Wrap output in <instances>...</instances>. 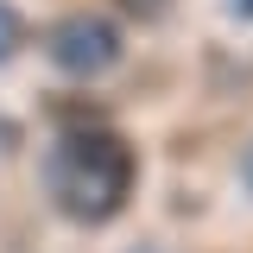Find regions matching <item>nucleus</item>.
Returning a JSON list of instances; mask_svg holds the SVG:
<instances>
[{
    "instance_id": "7",
    "label": "nucleus",
    "mask_w": 253,
    "mask_h": 253,
    "mask_svg": "<svg viewBox=\"0 0 253 253\" xmlns=\"http://www.w3.org/2000/svg\"><path fill=\"white\" fill-rule=\"evenodd\" d=\"M234 6H241V19H253V0H234Z\"/></svg>"
},
{
    "instance_id": "8",
    "label": "nucleus",
    "mask_w": 253,
    "mask_h": 253,
    "mask_svg": "<svg viewBox=\"0 0 253 253\" xmlns=\"http://www.w3.org/2000/svg\"><path fill=\"white\" fill-rule=\"evenodd\" d=\"M133 253H158V247H133Z\"/></svg>"
},
{
    "instance_id": "4",
    "label": "nucleus",
    "mask_w": 253,
    "mask_h": 253,
    "mask_svg": "<svg viewBox=\"0 0 253 253\" xmlns=\"http://www.w3.org/2000/svg\"><path fill=\"white\" fill-rule=\"evenodd\" d=\"M165 6H171V0H114V13H121V19H133V26L165 19Z\"/></svg>"
},
{
    "instance_id": "6",
    "label": "nucleus",
    "mask_w": 253,
    "mask_h": 253,
    "mask_svg": "<svg viewBox=\"0 0 253 253\" xmlns=\"http://www.w3.org/2000/svg\"><path fill=\"white\" fill-rule=\"evenodd\" d=\"M0 146H19V126L13 121H0Z\"/></svg>"
},
{
    "instance_id": "3",
    "label": "nucleus",
    "mask_w": 253,
    "mask_h": 253,
    "mask_svg": "<svg viewBox=\"0 0 253 253\" xmlns=\"http://www.w3.org/2000/svg\"><path fill=\"white\" fill-rule=\"evenodd\" d=\"M19 38H26V19H19V6H13V0H0V63L19 51Z\"/></svg>"
},
{
    "instance_id": "1",
    "label": "nucleus",
    "mask_w": 253,
    "mask_h": 253,
    "mask_svg": "<svg viewBox=\"0 0 253 253\" xmlns=\"http://www.w3.org/2000/svg\"><path fill=\"white\" fill-rule=\"evenodd\" d=\"M133 184H139V158L114 126H70L57 133V146L44 158V190L70 221H114L133 203Z\"/></svg>"
},
{
    "instance_id": "5",
    "label": "nucleus",
    "mask_w": 253,
    "mask_h": 253,
    "mask_svg": "<svg viewBox=\"0 0 253 253\" xmlns=\"http://www.w3.org/2000/svg\"><path fill=\"white\" fill-rule=\"evenodd\" d=\"M241 184L253 190V139H247V146H241Z\"/></svg>"
},
{
    "instance_id": "2",
    "label": "nucleus",
    "mask_w": 253,
    "mask_h": 253,
    "mask_svg": "<svg viewBox=\"0 0 253 253\" xmlns=\"http://www.w3.org/2000/svg\"><path fill=\"white\" fill-rule=\"evenodd\" d=\"M44 51H51V63H57L63 76H101V70L121 63L126 38H121V26L101 19V13H70V19L51 26Z\"/></svg>"
}]
</instances>
